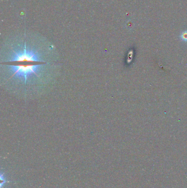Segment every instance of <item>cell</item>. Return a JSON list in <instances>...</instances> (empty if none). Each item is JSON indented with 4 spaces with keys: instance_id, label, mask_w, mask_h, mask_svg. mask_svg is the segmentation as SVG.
Instances as JSON below:
<instances>
[{
    "instance_id": "1",
    "label": "cell",
    "mask_w": 187,
    "mask_h": 188,
    "mask_svg": "<svg viewBox=\"0 0 187 188\" xmlns=\"http://www.w3.org/2000/svg\"><path fill=\"white\" fill-rule=\"evenodd\" d=\"M40 66L41 65H34L33 63H18L9 65V67L13 72L12 75L10 78L14 77L15 75L17 77L24 78L25 84H26L28 78L31 77L33 74L38 76L37 71L39 70Z\"/></svg>"
},
{
    "instance_id": "2",
    "label": "cell",
    "mask_w": 187,
    "mask_h": 188,
    "mask_svg": "<svg viewBox=\"0 0 187 188\" xmlns=\"http://www.w3.org/2000/svg\"><path fill=\"white\" fill-rule=\"evenodd\" d=\"M13 57L10 59L9 62H19V63H29V62H41V59L39 58L37 52L33 50L27 49L26 43H25L24 49L15 52L13 51Z\"/></svg>"
}]
</instances>
